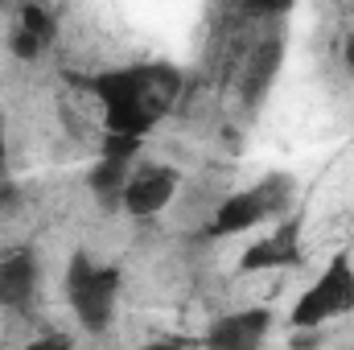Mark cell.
I'll return each instance as SVG.
<instances>
[{
    "label": "cell",
    "instance_id": "obj_1",
    "mask_svg": "<svg viewBox=\"0 0 354 350\" xmlns=\"http://www.w3.org/2000/svg\"><path fill=\"white\" fill-rule=\"evenodd\" d=\"M95 95L103 103V124L107 132H124V136H149L157 128V120L169 111L177 99L181 75L165 62H149V66H120V71H103L95 83Z\"/></svg>",
    "mask_w": 354,
    "mask_h": 350
},
{
    "label": "cell",
    "instance_id": "obj_2",
    "mask_svg": "<svg viewBox=\"0 0 354 350\" xmlns=\"http://www.w3.org/2000/svg\"><path fill=\"white\" fill-rule=\"evenodd\" d=\"M288 202H292V177L288 174H268L260 185H248L231 198L218 202L214 219L206 223V235L210 239H227V235H239V231H252L276 214H288Z\"/></svg>",
    "mask_w": 354,
    "mask_h": 350
},
{
    "label": "cell",
    "instance_id": "obj_3",
    "mask_svg": "<svg viewBox=\"0 0 354 350\" xmlns=\"http://www.w3.org/2000/svg\"><path fill=\"white\" fill-rule=\"evenodd\" d=\"M115 297H120V268H103L79 252L66 268V301L91 334H103L111 326Z\"/></svg>",
    "mask_w": 354,
    "mask_h": 350
},
{
    "label": "cell",
    "instance_id": "obj_4",
    "mask_svg": "<svg viewBox=\"0 0 354 350\" xmlns=\"http://www.w3.org/2000/svg\"><path fill=\"white\" fill-rule=\"evenodd\" d=\"M346 313H354V264L351 256H334L322 268V276L301 293V301L292 305V326L317 330Z\"/></svg>",
    "mask_w": 354,
    "mask_h": 350
},
{
    "label": "cell",
    "instance_id": "obj_5",
    "mask_svg": "<svg viewBox=\"0 0 354 350\" xmlns=\"http://www.w3.org/2000/svg\"><path fill=\"white\" fill-rule=\"evenodd\" d=\"M177 185H181V177H177V169H169V165H157V161L132 165L128 185H124V206H120V210H128L132 219H153V214H161V210L174 202Z\"/></svg>",
    "mask_w": 354,
    "mask_h": 350
},
{
    "label": "cell",
    "instance_id": "obj_6",
    "mask_svg": "<svg viewBox=\"0 0 354 350\" xmlns=\"http://www.w3.org/2000/svg\"><path fill=\"white\" fill-rule=\"evenodd\" d=\"M301 235H305V223H301L297 214H284V219L276 223L272 235L256 239V243L243 252L239 272H276V268H292V264H301V256H305Z\"/></svg>",
    "mask_w": 354,
    "mask_h": 350
},
{
    "label": "cell",
    "instance_id": "obj_7",
    "mask_svg": "<svg viewBox=\"0 0 354 350\" xmlns=\"http://www.w3.org/2000/svg\"><path fill=\"white\" fill-rule=\"evenodd\" d=\"M37 297V256L29 248H17L0 260V309L25 313Z\"/></svg>",
    "mask_w": 354,
    "mask_h": 350
},
{
    "label": "cell",
    "instance_id": "obj_8",
    "mask_svg": "<svg viewBox=\"0 0 354 350\" xmlns=\"http://www.w3.org/2000/svg\"><path fill=\"white\" fill-rule=\"evenodd\" d=\"M268 326H272L268 309H239L231 317H218L206 330V342L223 347V350H256L268 338Z\"/></svg>",
    "mask_w": 354,
    "mask_h": 350
},
{
    "label": "cell",
    "instance_id": "obj_9",
    "mask_svg": "<svg viewBox=\"0 0 354 350\" xmlns=\"http://www.w3.org/2000/svg\"><path fill=\"white\" fill-rule=\"evenodd\" d=\"M132 174V161H115V157H99V165L87 174L91 198L99 202V210H120L124 206V185Z\"/></svg>",
    "mask_w": 354,
    "mask_h": 350
},
{
    "label": "cell",
    "instance_id": "obj_10",
    "mask_svg": "<svg viewBox=\"0 0 354 350\" xmlns=\"http://www.w3.org/2000/svg\"><path fill=\"white\" fill-rule=\"evenodd\" d=\"M280 71V42H264L252 58H248V71H243V87H248V103H260L264 91L272 87Z\"/></svg>",
    "mask_w": 354,
    "mask_h": 350
},
{
    "label": "cell",
    "instance_id": "obj_11",
    "mask_svg": "<svg viewBox=\"0 0 354 350\" xmlns=\"http://www.w3.org/2000/svg\"><path fill=\"white\" fill-rule=\"evenodd\" d=\"M17 29L41 37L46 46H54V37H58V21H54V12H50L46 4H37V0H29V4L21 8V25H17Z\"/></svg>",
    "mask_w": 354,
    "mask_h": 350
},
{
    "label": "cell",
    "instance_id": "obj_12",
    "mask_svg": "<svg viewBox=\"0 0 354 350\" xmlns=\"http://www.w3.org/2000/svg\"><path fill=\"white\" fill-rule=\"evenodd\" d=\"M140 153V136H124V132H107L99 145V157H115V161H136Z\"/></svg>",
    "mask_w": 354,
    "mask_h": 350
},
{
    "label": "cell",
    "instance_id": "obj_13",
    "mask_svg": "<svg viewBox=\"0 0 354 350\" xmlns=\"http://www.w3.org/2000/svg\"><path fill=\"white\" fill-rule=\"evenodd\" d=\"M243 8L252 17H280V12L292 8V0H243Z\"/></svg>",
    "mask_w": 354,
    "mask_h": 350
},
{
    "label": "cell",
    "instance_id": "obj_14",
    "mask_svg": "<svg viewBox=\"0 0 354 350\" xmlns=\"http://www.w3.org/2000/svg\"><path fill=\"white\" fill-rule=\"evenodd\" d=\"M4 161H8V124L0 116V169H4Z\"/></svg>",
    "mask_w": 354,
    "mask_h": 350
},
{
    "label": "cell",
    "instance_id": "obj_15",
    "mask_svg": "<svg viewBox=\"0 0 354 350\" xmlns=\"http://www.w3.org/2000/svg\"><path fill=\"white\" fill-rule=\"evenodd\" d=\"M342 58H346V66L354 71V33L346 37V50H342Z\"/></svg>",
    "mask_w": 354,
    "mask_h": 350
},
{
    "label": "cell",
    "instance_id": "obj_16",
    "mask_svg": "<svg viewBox=\"0 0 354 350\" xmlns=\"http://www.w3.org/2000/svg\"><path fill=\"white\" fill-rule=\"evenodd\" d=\"M8 4H12V0H0V8H8Z\"/></svg>",
    "mask_w": 354,
    "mask_h": 350
}]
</instances>
